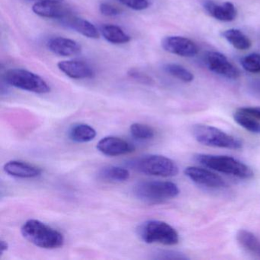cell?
I'll return each instance as SVG.
<instances>
[{
	"mask_svg": "<svg viewBox=\"0 0 260 260\" xmlns=\"http://www.w3.org/2000/svg\"><path fill=\"white\" fill-rule=\"evenodd\" d=\"M135 170L149 176L172 177L179 173V167L173 159L162 155H146L132 162Z\"/></svg>",
	"mask_w": 260,
	"mask_h": 260,
	"instance_id": "cell-6",
	"label": "cell"
},
{
	"mask_svg": "<svg viewBox=\"0 0 260 260\" xmlns=\"http://www.w3.org/2000/svg\"><path fill=\"white\" fill-rule=\"evenodd\" d=\"M141 240L147 243H160L173 246L179 241L177 231L171 225L161 220H148L138 230Z\"/></svg>",
	"mask_w": 260,
	"mask_h": 260,
	"instance_id": "cell-5",
	"label": "cell"
},
{
	"mask_svg": "<svg viewBox=\"0 0 260 260\" xmlns=\"http://www.w3.org/2000/svg\"><path fill=\"white\" fill-rule=\"evenodd\" d=\"M69 137L74 142L87 143L96 137V132L89 124H74L70 129Z\"/></svg>",
	"mask_w": 260,
	"mask_h": 260,
	"instance_id": "cell-21",
	"label": "cell"
},
{
	"mask_svg": "<svg viewBox=\"0 0 260 260\" xmlns=\"http://www.w3.org/2000/svg\"><path fill=\"white\" fill-rule=\"evenodd\" d=\"M237 243L248 253L260 258V240L250 231L240 230L237 232Z\"/></svg>",
	"mask_w": 260,
	"mask_h": 260,
	"instance_id": "cell-18",
	"label": "cell"
},
{
	"mask_svg": "<svg viewBox=\"0 0 260 260\" xmlns=\"http://www.w3.org/2000/svg\"><path fill=\"white\" fill-rule=\"evenodd\" d=\"M185 176L196 185L211 189L226 188L225 181L216 173L208 169L198 167H188L184 170Z\"/></svg>",
	"mask_w": 260,
	"mask_h": 260,
	"instance_id": "cell-9",
	"label": "cell"
},
{
	"mask_svg": "<svg viewBox=\"0 0 260 260\" xmlns=\"http://www.w3.org/2000/svg\"><path fill=\"white\" fill-rule=\"evenodd\" d=\"M32 11L38 16L48 19L61 20L72 14L69 8L62 5L61 3L39 2L33 5Z\"/></svg>",
	"mask_w": 260,
	"mask_h": 260,
	"instance_id": "cell-15",
	"label": "cell"
},
{
	"mask_svg": "<svg viewBox=\"0 0 260 260\" xmlns=\"http://www.w3.org/2000/svg\"><path fill=\"white\" fill-rule=\"evenodd\" d=\"M60 21L63 25L77 31L88 39H97L100 38L98 29L86 19L71 14Z\"/></svg>",
	"mask_w": 260,
	"mask_h": 260,
	"instance_id": "cell-17",
	"label": "cell"
},
{
	"mask_svg": "<svg viewBox=\"0 0 260 260\" xmlns=\"http://www.w3.org/2000/svg\"><path fill=\"white\" fill-rule=\"evenodd\" d=\"M157 258L162 259H188V257L182 252L176 251H162L158 253Z\"/></svg>",
	"mask_w": 260,
	"mask_h": 260,
	"instance_id": "cell-28",
	"label": "cell"
},
{
	"mask_svg": "<svg viewBox=\"0 0 260 260\" xmlns=\"http://www.w3.org/2000/svg\"><path fill=\"white\" fill-rule=\"evenodd\" d=\"M130 131L134 138L142 141L152 139L155 135L154 131L151 127L140 123L132 124L130 127Z\"/></svg>",
	"mask_w": 260,
	"mask_h": 260,
	"instance_id": "cell-25",
	"label": "cell"
},
{
	"mask_svg": "<svg viewBox=\"0 0 260 260\" xmlns=\"http://www.w3.org/2000/svg\"><path fill=\"white\" fill-rule=\"evenodd\" d=\"M164 70L167 74L173 76L175 78L184 82L191 83L194 80V75L188 70L181 65L176 63H168L164 67Z\"/></svg>",
	"mask_w": 260,
	"mask_h": 260,
	"instance_id": "cell-24",
	"label": "cell"
},
{
	"mask_svg": "<svg viewBox=\"0 0 260 260\" xmlns=\"http://www.w3.org/2000/svg\"><path fill=\"white\" fill-rule=\"evenodd\" d=\"M100 11L102 14L106 16H117L121 14L119 9L115 6L109 4H101L100 6Z\"/></svg>",
	"mask_w": 260,
	"mask_h": 260,
	"instance_id": "cell-29",
	"label": "cell"
},
{
	"mask_svg": "<svg viewBox=\"0 0 260 260\" xmlns=\"http://www.w3.org/2000/svg\"><path fill=\"white\" fill-rule=\"evenodd\" d=\"M4 171L10 176L22 179L36 178L42 174V170L39 167L19 160L7 162L4 165Z\"/></svg>",
	"mask_w": 260,
	"mask_h": 260,
	"instance_id": "cell-16",
	"label": "cell"
},
{
	"mask_svg": "<svg viewBox=\"0 0 260 260\" xmlns=\"http://www.w3.org/2000/svg\"><path fill=\"white\" fill-rule=\"evenodd\" d=\"M135 194L143 202L157 204L179 196V188L174 182L169 181H146L135 187Z\"/></svg>",
	"mask_w": 260,
	"mask_h": 260,
	"instance_id": "cell-4",
	"label": "cell"
},
{
	"mask_svg": "<svg viewBox=\"0 0 260 260\" xmlns=\"http://www.w3.org/2000/svg\"><path fill=\"white\" fill-rule=\"evenodd\" d=\"M33 1H36V3L39 2H57V3H62L63 0H33Z\"/></svg>",
	"mask_w": 260,
	"mask_h": 260,
	"instance_id": "cell-33",
	"label": "cell"
},
{
	"mask_svg": "<svg viewBox=\"0 0 260 260\" xmlns=\"http://www.w3.org/2000/svg\"><path fill=\"white\" fill-rule=\"evenodd\" d=\"M59 70L70 78L76 80L90 79L95 76L93 69L81 60H63L57 63Z\"/></svg>",
	"mask_w": 260,
	"mask_h": 260,
	"instance_id": "cell-12",
	"label": "cell"
},
{
	"mask_svg": "<svg viewBox=\"0 0 260 260\" xmlns=\"http://www.w3.org/2000/svg\"><path fill=\"white\" fill-rule=\"evenodd\" d=\"M205 61L208 70L217 75L229 80L240 77V71L221 53L209 51L205 55Z\"/></svg>",
	"mask_w": 260,
	"mask_h": 260,
	"instance_id": "cell-8",
	"label": "cell"
},
{
	"mask_svg": "<svg viewBox=\"0 0 260 260\" xmlns=\"http://www.w3.org/2000/svg\"><path fill=\"white\" fill-rule=\"evenodd\" d=\"M128 74L131 77L138 80V81L141 82V83H149V82H150V79L147 76L141 74L138 71H135V70L129 71Z\"/></svg>",
	"mask_w": 260,
	"mask_h": 260,
	"instance_id": "cell-30",
	"label": "cell"
},
{
	"mask_svg": "<svg viewBox=\"0 0 260 260\" xmlns=\"http://www.w3.org/2000/svg\"><path fill=\"white\" fill-rule=\"evenodd\" d=\"M123 5L136 11L146 10L150 7L149 0H118Z\"/></svg>",
	"mask_w": 260,
	"mask_h": 260,
	"instance_id": "cell-27",
	"label": "cell"
},
{
	"mask_svg": "<svg viewBox=\"0 0 260 260\" xmlns=\"http://www.w3.org/2000/svg\"><path fill=\"white\" fill-rule=\"evenodd\" d=\"M4 78L10 86L28 92L46 94L51 91V87L43 78L26 70H9Z\"/></svg>",
	"mask_w": 260,
	"mask_h": 260,
	"instance_id": "cell-7",
	"label": "cell"
},
{
	"mask_svg": "<svg viewBox=\"0 0 260 260\" xmlns=\"http://www.w3.org/2000/svg\"><path fill=\"white\" fill-rule=\"evenodd\" d=\"M243 109L246 111L249 115L253 116L255 119L258 120V122L260 123V107H243Z\"/></svg>",
	"mask_w": 260,
	"mask_h": 260,
	"instance_id": "cell-31",
	"label": "cell"
},
{
	"mask_svg": "<svg viewBox=\"0 0 260 260\" xmlns=\"http://www.w3.org/2000/svg\"><path fill=\"white\" fill-rule=\"evenodd\" d=\"M196 162L214 171L242 179H249L254 173L249 166L236 158L223 155L198 154Z\"/></svg>",
	"mask_w": 260,
	"mask_h": 260,
	"instance_id": "cell-2",
	"label": "cell"
},
{
	"mask_svg": "<svg viewBox=\"0 0 260 260\" xmlns=\"http://www.w3.org/2000/svg\"><path fill=\"white\" fill-rule=\"evenodd\" d=\"M100 32L107 42L115 45L127 43L131 41L130 36L126 34L118 25L110 24L102 25Z\"/></svg>",
	"mask_w": 260,
	"mask_h": 260,
	"instance_id": "cell-19",
	"label": "cell"
},
{
	"mask_svg": "<svg viewBox=\"0 0 260 260\" xmlns=\"http://www.w3.org/2000/svg\"><path fill=\"white\" fill-rule=\"evenodd\" d=\"M21 232L30 243L43 249H57L64 243V237L61 233L35 219L25 222Z\"/></svg>",
	"mask_w": 260,
	"mask_h": 260,
	"instance_id": "cell-1",
	"label": "cell"
},
{
	"mask_svg": "<svg viewBox=\"0 0 260 260\" xmlns=\"http://www.w3.org/2000/svg\"><path fill=\"white\" fill-rule=\"evenodd\" d=\"M162 48L167 52L182 57H194L199 52L194 42L182 36H168L161 42Z\"/></svg>",
	"mask_w": 260,
	"mask_h": 260,
	"instance_id": "cell-10",
	"label": "cell"
},
{
	"mask_svg": "<svg viewBox=\"0 0 260 260\" xmlns=\"http://www.w3.org/2000/svg\"><path fill=\"white\" fill-rule=\"evenodd\" d=\"M100 179L110 182H124L130 177V173L127 169L121 167H105L99 174Z\"/></svg>",
	"mask_w": 260,
	"mask_h": 260,
	"instance_id": "cell-23",
	"label": "cell"
},
{
	"mask_svg": "<svg viewBox=\"0 0 260 260\" xmlns=\"http://www.w3.org/2000/svg\"><path fill=\"white\" fill-rule=\"evenodd\" d=\"M97 149L106 156H117L135 151V147L125 140L117 137H106L99 141Z\"/></svg>",
	"mask_w": 260,
	"mask_h": 260,
	"instance_id": "cell-11",
	"label": "cell"
},
{
	"mask_svg": "<svg viewBox=\"0 0 260 260\" xmlns=\"http://www.w3.org/2000/svg\"><path fill=\"white\" fill-rule=\"evenodd\" d=\"M191 132L194 139L202 145L228 150H239L243 147L240 139L214 126L196 124Z\"/></svg>",
	"mask_w": 260,
	"mask_h": 260,
	"instance_id": "cell-3",
	"label": "cell"
},
{
	"mask_svg": "<svg viewBox=\"0 0 260 260\" xmlns=\"http://www.w3.org/2000/svg\"><path fill=\"white\" fill-rule=\"evenodd\" d=\"M47 45L51 52L62 57L78 55L82 51L81 46L78 42L67 38H53L48 41Z\"/></svg>",
	"mask_w": 260,
	"mask_h": 260,
	"instance_id": "cell-14",
	"label": "cell"
},
{
	"mask_svg": "<svg viewBox=\"0 0 260 260\" xmlns=\"http://www.w3.org/2000/svg\"><path fill=\"white\" fill-rule=\"evenodd\" d=\"M245 71L251 74H260V54L256 53L248 54L240 60Z\"/></svg>",
	"mask_w": 260,
	"mask_h": 260,
	"instance_id": "cell-26",
	"label": "cell"
},
{
	"mask_svg": "<svg viewBox=\"0 0 260 260\" xmlns=\"http://www.w3.org/2000/svg\"><path fill=\"white\" fill-rule=\"evenodd\" d=\"M234 119L240 127L253 134H260V123L253 116L249 115L242 108H239L234 113Z\"/></svg>",
	"mask_w": 260,
	"mask_h": 260,
	"instance_id": "cell-22",
	"label": "cell"
},
{
	"mask_svg": "<svg viewBox=\"0 0 260 260\" xmlns=\"http://www.w3.org/2000/svg\"><path fill=\"white\" fill-rule=\"evenodd\" d=\"M222 36L228 43L240 51H246L252 46L250 39L240 30L236 28L226 30L222 32Z\"/></svg>",
	"mask_w": 260,
	"mask_h": 260,
	"instance_id": "cell-20",
	"label": "cell"
},
{
	"mask_svg": "<svg viewBox=\"0 0 260 260\" xmlns=\"http://www.w3.org/2000/svg\"><path fill=\"white\" fill-rule=\"evenodd\" d=\"M203 7L211 17L220 22H232L237 16V9L231 2L219 4L211 0H207L204 3Z\"/></svg>",
	"mask_w": 260,
	"mask_h": 260,
	"instance_id": "cell-13",
	"label": "cell"
},
{
	"mask_svg": "<svg viewBox=\"0 0 260 260\" xmlns=\"http://www.w3.org/2000/svg\"><path fill=\"white\" fill-rule=\"evenodd\" d=\"M9 248V244L5 240H1L0 241V251H1V255L4 253L5 251H7Z\"/></svg>",
	"mask_w": 260,
	"mask_h": 260,
	"instance_id": "cell-32",
	"label": "cell"
}]
</instances>
